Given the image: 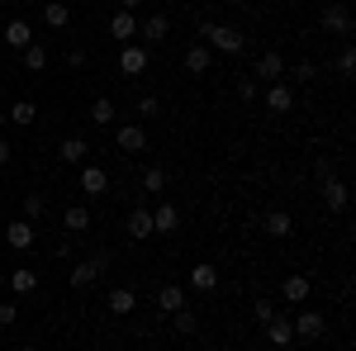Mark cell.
<instances>
[{
  "mask_svg": "<svg viewBox=\"0 0 356 351\" xmlns=\"http://www.w3.org/2000/svg\"><path fill=\"white\" fill-rule=\"evenodd\" d=\"M138 114H143V119H157V114H162V100H157V95H143V100H138Z\"/></svg>",
  "mask_w": 356,
  "mask_h": 351,
  "instance_id": "e575fe53",
  "label": "cell"
},
{
  "mask_svg": "<svg viewBox=\"0 0 356 351\" xmlns=\"http://www.w3.org/2000/svg\"><path fill=\"white\" fill-rule=\"evenodd\" d=\"M157 309H162V313L186 309V290H181V285H162V290H157Z\"/></svg>",
  "mask_w": 356,
  "mask_h": 351,
  "instance_id": "83f0119b",
  "label": "cell"
},
{
  "mask_svg": "<svg viewBox=\"0 0 356 351\" xmlns=\"http://www.w3.org/2000/svg\"><path fill=\"white\" fill-rule=\"evenodd\" d=\"M166 33H171V19H166V15H147V19H138V43H143V48H157Z\"/></svg>",
  "mask_w": 356,
  "mask_h": 351,
  "instance_id": "5b68a950",
  "label": "cell"
},
{
  "mask_svg": "<svg viewBox=\"0 0 356 351\" xmlns=\"http://www.w3.org/2000/svg\"><path fill=\"white\" fill-rule=\"evenodd\" d=\"M209 67H214V53H209L204 43H195V48H186V72H191V76H204Z\"/></svg>",
  "mask_w": 356,
  "mask_h": 351,
  "instance_id": "e0dca14e",
  "label": "cell"
},
{
  "mask_svg": "<svg viewBox=\"0 0 356 351\" xmlns=\"http://www.w3.org/2000/svg\"><path fill=\"white\" fill-rule=\"evenodd\" d=\"M124 228H129V238H138V243H143V238H152V209H134Z\"/></svg>",
  "mask_w": 356,
  "mask_h": 351,
  "instance_id": "603a6c76",
  "label": "cell"
},
{
  "mask_svg": "<svg viewBox=\"0 0 356 351\" xmlns=\"http://www.w3.org/2000/svg\"><path fill=\"white\" fill-rule=\"evenodd\" d=\"M62 228H67V233H86V228H90V209H86V204L62 209Z\"/></svg>",
  "mask_w": 356,
  "mask_h": 351,
  "instance_id": "4316f807",
  "label": "cell"
},
{
  "mask_svg": "<svg viewBox=\"0 0 356 351\" xmlns=\"http://www.w3.org/2000/svg\"><path fill=\"white\" fill-rule=\"evenodd\" d=\"M105 304H110L114 318H129V313L138 309V295L129 290V285H119V290H110V299H105Z\"/></svg>",
  "mask_w": 356,
  "mask_h": 351,
  "instance_id": "9a60e30c",
  "label": "cell"
},
{
  "mask_svg": "<svg viewBox=\"0 0 356 351\" xmlns=\"http://www.w3.org/2000/svg\"><path fill=\"white\" fill-rule=\"evenodd\" d=\"M114 114H119V105H114L110 95H100V100H95V105H90V119H95V124H100V129H110V124H114Z\"/></svg>",
  "mask_w": 356,
  "mask_h": 351,
  "instance_id": "f1b7e54d",
  "label": "cell"
},
{
  "mask_svg": "<svg viewBox=\"0 0 356 351\" xmlns=\"http://www.w3.org/2000/svg\"><path fill=\"white\" fill-rule=\"evenodd\" d=\"M86 152H90V142H86V138H76V133L57 142V162H62V166H81Z\"/></svg>",
  "mask_w": 356,
  "mask_h": 351,
  "instance_id": "7c38bea8",
  "label": "cell"
},
{
  "mask_svg": "<svg viewBox=\"0 0 356 351\" xmlns=\"http://www.w3.org/2000/svg\"><path fill=\"white\" fill-rule=\"evenodd\" d=\"M191 290H204V295H214V290H219V270L209 266V261H200V266L191 270Z\"/></svg>",
  "mask_w": 356,
  "mask_h": 351,
  "instance_id": "d6986e66",
  "label": "cell"
},
{
  "mask_svg": "<svg viewBox=\"0 0 356 351\" xmlns=\"http://www.w3.org/2000/svg\"><path fill=\"white\" fill-rule=\"evenodd\" d=\"M5 43L24 53L29 43H33V24H29V19H10V24H5Z\"/></svg>",
  "mask_w": 356,
  "mask_h": 351,
  "instance_id": "2e32d148",
  "label": "cell"
},
{
  "mask_svg": "<svg viewBox=\"0 0 356 351\" xmlns=\"http://www.w3.org/2000/svg\"><path fill=\"white\" fill-rule=\"evenodd\" d=\"M0 290H5V270H0Z\"/></svg>",
  "mask_w": 356,
  "mask_h": 351,
  "instance_id": "7bdbcfd3",
  "label": "cell"
},
{
  "mask_svg": "<svg viewBox=\"0 0 356 351\" xmlns=\"http://www.w3.org/2000/svg\"><path fill=\"white\" fill-rule=\"evenodd\" d=\"M76 186H81L86 195H105V190H110V171H105V166H95V162H81Z\"/></svg>",
  "mask_w": 356,
  "mask_h": 351,
  "instance_id": "9c48e42d",
  "label": "cell"
},
{
  "mask_svg": "<svg viewBox=\"0 0 356 351\" xmlns=\"http://www.w3.org/2000/svg\"><path fill=\"white\" fill-rule=\"evenodd\" d=\"M290 327H295V337H304V342H318V337L328 332V318H323L318 309H304L300 318H290Z\"/></svg>",
  "mask_w": 356,
  "mask_h": 351,
  "instance_id": "3957f363",
  "label": "cell"
},
{
  "mask_svg": "<svg viewBox=\"0 0 356 351\" xmlns=\"http://www.w3.org/2000/svg\"><path fill=\"white\" fill-rule=\"evenodd\" d=\"M266 233L271 238H290L295 233V218L285 214V209H266Z\"/></svg>",
  "mask_w": 356,
  "mask_h": 351,
  "instance_id": "cb8c5ba5",
  "label": "cell"
},
{
  "mask_svg": "<svg viewBox=\"0 0 356 351\" xmlns=\"http://www.w3.org/2000/svg\"><path fill=\"white\" fill-rule=\"evenodd\" d=\"M261 100H266L271 114H290V109H295V90H290V81H271V90H266Z\"/></svg>",
  "mask_w": 356,
  "mask_h": 351,
  "instance_id": "8fae6325",
  "label": "cell"
},
{
  "mask_svg": "<svg viewBox=\"0 0 356 351\" xmlns=\"http://www.w3.org/2000/svg\"><path fill=\"white\" fill-rule=\"evenodd\" d=\"M110 38H119V43H138V15L134 10H114L110 15Z\"/></svg>",
  "mask_w": 356,
  "mask_h": 351,
  "instance_id": "30bf717a",
  "label": "cell"
},
{
  "mask_svg": "<svg viewBox=\"0 0 356 351\" xmlns=\"http://www.w3.org/2000/svg\"><path fill=\"white\" fill-rule=\"evenodd\" d=\"M5 285H10L15 295H33V290H38V270H29V266L10 270V275H5Z\"/></svg>",
  "mask_w": 356,
  "mask_h": 351,
  "instance_id": "ac0fdd59",
  "label": "cell"
},
{
  "mask_svg": "<svg viewBox=\"0 0 356 351\" xmlns=\"http://www.w3.org/2000/svg\"><path fill=\"white\" fill-rule=\"evenodd\" d=\"M252 318H257V323H271V318H275V304H271V299H257V304H252Z\"/></svg>",
  "mask_w": 356,
  "mask_h": 351,
  "instance_id": "836d02e7",
  "label": "cell"
},
{
  "mask_svg": "<svg viewBox=\"0 0 356 351\" xmlns=\"http://www.w3.org/2000/svg\"><path fill=\"white\" fill-rule=\"evenodd\" d=\"M171 318H176V332H195V327H200V318H195L191 309H176Z\"/></svg>",
  "mask_w": 356,
  "mask_h": 351,
  "instance_id": "d6a6232c",
  "label": "cell"
},
{
  "mask_svg": "<svg viewBox=\"0 0 356 351\" xmlns=\"http://www.w3.org/2000/svg\"><path fill=\"white\" fill-rule=\"evenodd\" d=\"M252 81H285V57L275 53H261L257 57V67H252Z\"/></svg>",
  "mask_w": 356,
  "mask_h": 351,
  "instance_id": "ba28073f",
  "label": "cell"
},
{
  "mask_svg": "<svg viewBox=\"0 0 356 351\" xmlns=\"http://www.w3.org/2000/svg\"><path fill=\"white\" fill-rule=\"evenodd\" d=\"M24 351H38V347H24Z\"/></svg>",
  "mask_w": 356,
  "mask_h": 351,
  "instance_id": "ee69618b",
  "label": "cell"
},
{
  "mask_svg": "<svg viewBox=\"0 0 356 351\" xmlns=\"http://www.w3.org/2000/svg\"><path fill=\"white\" fill-rule=\"evenodd\" d=\"M238 90H243V100H261V85L252 81V76H247V81H243V85H238Z\"/></svg>",
  "mask_w": 356,
  "mask_h": 351,
  "instance_id": "74e56055",
  "label": "cell"
},
{
  "mask_svg": "<svg viewBox=\"0 0 356 351\" xmlns=\"http://www.w3.org/2000/svg\"><path fill=\"white\" fill-rule=\"evenodd\" d=\"M5 124H10V119H5V109H0V133H5Z\"/></svg>",
  "mask_w": 356,
  "mask_h": 351,
  "instance_id": "b9f144b4",
  "label": "cell"
},
{
  "mask_svg": "<svg viewBox=\"0 0 356 351\" xmlns=\"http://www.w3.org/2000/svg\"><path fill=\"white\" fill-rule=\"evenodd\" d=\"M176 228H181L176 204H157V209H152V233H176Z\"/></svg>",
  "mask_w": 356,
  "mask_h": 351,
  "instance_id": "7402d4cb",
  "label": "cell"
},
{
  "mask_svg": "<svg viewBox=\"0 0 356 351\" xmlns=\"http://www.w3.org/2000/svg\"><path fill=\"white\" fill-rule=\"evenodd\" d=\"M114 5H119V10H134V15H138V5H143V0H114Z\"/></svg>",
  "mask_w": 356,
  "mask_h": 351,
  "instance_id": "60d3db41",
  "label": "cell"
},
{
  "mask_svg": "<svg viewBox=\"0 0 356 351\" xmlns=\"http://www.w3.org/2000/svg\"><path fill=\"white\" fill-rule=\"evenodd\" d=\"M105 266H110V256H105V252H95V256L76 261V266H72V290H90V285L105 275Z\"/></svg>",
  "mask_w": 356,
  "mask_h": 351,
  "instance_id": "7a4b0ae2",
  "label": "cell"
},
{
  "mask_svg": "<svg viewBox=\"0 0 356 351\" xmlns=\"http://www.w3.org/2000/svg\"><path fill=\"white\" fill-rule=\"evenodd\" d=\"M5 119H10V124H19V129H29V124L38 119V105H33V100H15V105L5 109Z\"/></svg>",
  "mask_w": 356,
  "mask_h": 351,
  "instance_id": "484cf974",
  "label": "cell"
},
{
  "mask_svg": "<svg viewBox=\"0 0 356 351\" xmlns=\"http://www.w3.org/2000/svg\"><path fill=\"white\" fill-rule=\"evenodd\" d=\"M266 342H271V347H290V342H295L290 318H271V323H266Z\"/></svg>",
  "mask_w": 356,
  "mask_h": 351,
  "instance_id": "d4e9b609",
  "label": "cell"
},
{
  "mask_svg": "<svg viewBox=\"0 0 356 351\" xmlns=\"http://www.w3.org/2000/svg\"><path fill=\"white\" fill-rule=\"evenodd\" d=\"M323 33H337V38L352 33V15H347V5H328V10H323Z\"/></svg>",
  "mask_w": 356,
  "mask_h": 351,
  "instance_id": "5bb4252c",
  "label": "cell"
},
{
  "mask_svg": "<svg viewBox=\"0 0 356 351\" xmlns=\"http://www.w3.org/2000/svg\"><path fill=\"white\" fill-rule=\"evenodd\" d=\"M309 275H285V285H280V295H285V304H304L309 299Z\"/></svg>",
  "mask_w": 356,
  "mask_h": 351,
  "instance_id": "44dd1931",
  "label": "cell"
},
{
  "mask_svg": "<svg viewBox=\"0 0 356 351\" xmlns=\"http://www.w3.org/2000/svg\"><path fill=\"white\" fill-rule=\"evenodd\" d=\"M332 67H337V76H356V48H352V43L332 57Z\"/></svg>",
  "mask_w": 356,
  "mask_h": 351,
  "instance_id": "4dcf8cb0",
  "label": "cell"
},
{
  "mask_svg": "<svg viewBox=\"0 0 356 351\" xmlns=\"http://www.w3.org/2000/svg\"><path fill=\"white\" fill-rule=\"evenodd\" d=\"M114 142H119V152L138 157V152L147 147V129H143V124H119V129H114Z\"/></svg>",
  "mask_w": 356,
  "mask_h": 351,
  "instance_id": "52a82bcc",
  "label": "cell"
},
{
  "mask_svg": "<svg viewBox=\"0 0 356 351\" xmlns=\"http://www.w3.org/2000/svg\"><path fill=\"white\" fill-rule=\"evenodd\" d=\"M43 67H48V48H43V43H29V48H24V72L38 76Z\"/></svg>",
  "mask_w": 356,
  "mask_h": 351,
  "instance_id": "f546056e",
  "label": "cell"
},
{
  "mask_svg": "<svg viewBox=\"0 0 356 351\" xmlns=\"http://www.w3.org/2000/svg\"><path fill=\"white\" fill-rule=\"evenodd\" d=\"M314 76H318L314 62H295V81H314Z\"/></svg>",
  "mask_w": 356,
  "mask_h": 351,
  "instance_id": "8d00e7d4",
  "label": "cell"
},
{
  "mask_svg": "<svg viewBox=\"0 0 356 351\" xmlns=\"http://www.w3.org/2000/svg\"><path fill=\"white\" fill-rule=\"evenodd\" d=\"M15 318H19V309H15V304H0V323L10 327V323H15Z\"/></svg>",
  "mask_w": 356,
  "mask_h": 351,
  "instance_id": "f35d334b",
  "label": "cell"
},
{
  "mask_svg": "<svg viewBox=\"0 0 356 351\" xmlns=\"http://www.w3.org/2000/svg\"><path fill=\"white\" fill-rule=\"evenodd\" d=\"M143 190H152V195H162V190H166V171H162V166H147V171H143Z\"/></svg>",
  "mask_w": 356,
  "mask_h": 351,
  "instance_id": "1f68e13d",
  "label": "cell"
},
{
  "mask_svg": "<svg viewBox=\"0 0 356 351\" xmlns=\"http://www.w3.org/2000/svg\"><path fill=\"white\" fill-rule=\"evenodd\" d=\"M10 152H15V147H10V138H0V166L10 162Z\"/></svg>",
  "mask_w": 356,
  "mask_h": 351,
  "instance_id": "ab89813d",
  "label": "cell"
},
{
  "mask_svg": "<svg viewBox=\"0 0 356 351\" xmlns=\"http://www.w3.org/2000/svg\"><path fill=\"white\" fill-rule=\"evenodd\" d=\"M347 199H352V195H347V186H342L337 176H328V171H323V204H328V214H342V209H347Z\"/></svg>",
  "mask_w": 356,
  "mask_h": 351,
  "instance_id": "4fadbf2b",
  "label": "cell"
},
{
  "mask_svg": "<svg viewBox=\"0 0 356 351\" xmlns=\"http://www.w3.org/2000/svg\"><path fill=\"white\" fill-rule=\"evenodd\" d=\"M43 24L57 28V33H62V28H72V10H67L62 0H48V5H43Z\"/></svg>",
  "mask_w": 356,
  "mask_h": 351,
  "instance_id": "ffe728a7",
  "label": "cell"
},
{
  "mask_svg": "<svg viewBox=\"0 0 356 351\" xmlns=\"http://www.w3.org/2000/svg\"><path fill=\"white\" fill-rule=\"evenodd\" d=\"M5 243L15 247V252H29V247L38 243V228H33L29 218H10V223H5Z\"/></svg>",
  "mask_w": 356,
  "mask_h": 351,
  "instance_id": "8992f818",
  "label": "cell"
},
{
  "mask_svg": "<svg viewBox=\"0 0 356 351\" xmlns=\"http://www.w3.org/2000/svg\"><path fill=\"white\" fill-rule=\"evenodd\" d=\"M38 214H43V195H24V218L33 223Z\"/></svg>",
  "mask_w": 356,
  "mask_h": 351,
  "instance_id": "d590c367",
  "label": "cell"
},
{
  "mask_svg": "<svg viewBox=\"0 0 356 351\" xmlns=\"http://www.w3.org/2000/svg\"><path fill=\"white\" fill-rule=\"evenodd\" d=\"M147 62H152V48H143V43H124V53H119V72H124V76H143Z\"/></svg>",
  "mask_w": 356,
  "mask_h": 351,
  "instance_id": "277c9868",
  "label": "cell"
},
{
  "mask_svg": "<svg viewBox=\"0 0 356 351\" xmlns=\"http://www.w3.org/2000/svg\"><path fill=\"white\" fill-rule=\"evenodd\" d=\"M200 43H204V48H209V53H243V28H233V24H219V19H204V24H200Z\"/></svg>",
  "mask_w": 356,
  "mask_h": 351,
  "instance_id": "6da1fadb",
  "label": "cell"
}]
</instances>
